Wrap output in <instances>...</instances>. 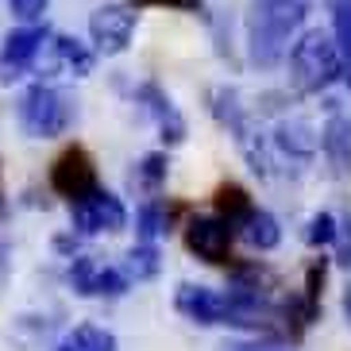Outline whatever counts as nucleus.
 <instances>
[{"label":"nucleus","mask_w":351,"mask_h":351,"mask_svg":"<svg viewBox=\"0 0 351 351\" xmlns=\"http://www.w3.org/2000/svg\"><path fill=\"white\" fill-rule=\"evenodd\" d=\"M305 0H251L247 8V54L258 70H274L289 58L293 35L305 23Z\"/></svg>","instance_id":"1"},{"label":"nucleus","mask_w":351,"mask_h":351,"mask_svg":"<svg viewBox=\"0 0 351 351\" xmlns=\"http://www.w3.org/2000/svg\"><path fill=\"white\" fill-rule=\"evenodd\" d=\"M343 77V51L328 32H305L289 47V82L301 93H320Z\"/></svg>","instance_id":"2"},{"label":"nucleus","mask_w":351,"mask_h":351,"mask_svg":"<svg viewBox=\"0 0 351 351\" xmlns=\"http://www.w3.org/2000/svg\"><path fill=\"white\" fill-rule=\"evenodd\" d=\"M73 120V101L62 89H51V85H35L27 89L20 101V124L27 135L35 139H54L62 135Z\"/></svg>","instance_id":"3"},{"label":"nucleus","mask_w":351,"mask_h":351,"mask_svg":"<svg viewBox=\"0 0 351 351\" xmlns=\"http://www.w3.org/2000/svg\"><path fill=\"white\" fill-rule=\"evenodd\" d=\"M128 224L124 201L108 189H93L89 197L73 201V228L85 232V236H97V232H120Z\"/></svg>","instance_id":"4"},{"label":"nucleus","mask_w":351,"mask_h":351,"mask_svg":"<svg viewBox=\"0 0 351 351\" xmlns=\"http://www.w3.org/2000/svg\"><path fill=\"white\" fill-rule=\"evenodd\" d=\"M135 32V12L128 4H104L89 16V35H93L97 51L101 54H120L128 51Z\"/></svg>","instance_id":"5"},{"label":"nucleus","mask_w":351,"mask_h":351,"mask_svg":"<svg viewBox=\"0 0 351 351\" xmlns=\"http://www.w3.org/2000/svg\"><path fill=\"white\" fill-rule=\"evenodd\" d=\"M186 243L197 258L205 263H224L232 251V224L220 217H197L186 228Z\"/></svg>","instance_id":"6"},{"label":"nucleus","mask_w":351,"mask_h":351,"mask_svg":"<svg viewBox=\"0 0 351 351\" xmlns=\"http://www.w3.org/2000/svg\"><path fill=\"white\" fill-rule=\"evenodd\" d=\"M43 43H47V27H20V32H12L4 39V47H0V82L23 77V70L43 51Z\"/></svg>","instance_id":"7"},{"label":"nucleus","mask_w":351,"mask_h":351,"mask_svg":"<svg viewBox=\"0 0 351 351\" xmlns=\"http://www.w3.org/2000/svg\"><path fill=\"white\" fill-rule=\"evenodd\" d=\"M51 186L62 197H70V201H82V197H89L97 189V174L82 151H66L51 170Z\"/></svg>","instance_id":"8"},{"label":"nucleus","mask_w":351,"mask_h":351,"mask_svg":"<svg viewBox=\"0 0 351 351\" xmlns=\"http://www.w3.org/2000/svg\"><path fill=\"white\" fill-rule=\"evenodd\" d=\"M174 305H178V313H186L197 324H224L228 320L224 293L220 289H208V286H178Z\"/></svg>","instance_id":"9"},{"label":"nucleus","mask_w":351,"mask_h":351,"mask_svg":"<svg viewBox=\"0 0 351 351\" xmlns=\"http://www.w3.org/2000/svg\"><path fill=\"white\" fill-rule=\"evenodd\" d=\"M139 101H143V104H147V112L158 120V128H162V139H166V143H182V139H186V120L178 116V108L170 104V97H166L158 85H151V82L139 85Z\"/></svg>","instance_id":"10"},{"label":"nucleus","mask_w":351,"mask_h":351,"mask_svg":"<svg viewBox=\"0 0 351 351\" xmlns=\"http://www.w3.org/2000/svg\"><path fill=\"white\" fill-rule=\"evenodd\" d=\"M320 147H324V155L332 158V166L343 174L351 166V120L336 116V120L324 128V135H320Z\"/></svg>","instance_id":"11"},{"label":"nucleus","mask_w":351,"mask_h":351,"mask_svg":"<svg viewBox=\"0 0 351 351\" xmlns=\"http://www.w3.org/2000/svg\"><path fill=\"white\" fill-rule=\"evenodd\" d=\"M243 239H247L251 247H258V251H274L282 243V228H278V220L270 217V213L255 208V213L243 220Z\"/></svg>","instance_id":"12"},{"label":"nucleus","mask_w":351,"mask_h":351,"mask_svg":"<svg viewBox=\"0 0 351 351\" xmlns=\"http://www.w3.org/2000/svg\"><path fill=\"white\" fill-rule=\"evenodd\" d=\"M217 208H220V220H228L232 228H243V220L255 213L247 189H239V186H220L217 189Z\"/></svg>","instance_id":"13"},{"label":"nucleus","mask_w":351,"mask_h":351,"mask_svg":"<svg viewBox=\"0 0 351 351\" xmlns=\"http://www.w3.org/2000/svg\"><path fill=\"white\" fill-rule=\"evenodd\" d=\"M66 343H70L73 351H116V336L112 332H104V328H97V324L73 328L70 336H66Z\"/></svg>","instance_id":"14"},{"label":"nucleus","mask_w":351,"mask_h":351,"mask_svg":"<svg viewBox=\"0 0 351 351\" xmlns=\"http://www.w3.org/2000/svg\"><path fill=\"white\" fill-rule=\"evenodd\" d=\"M54 54H58V62H66L73 73H89V70H93V51H89L85 43L70 39V35L54 39Z\"/></svg>","instance_id":"15"},{"label":"nucleus","mask_w":351,"mask_h":351,"mask_svg":"<svg viewBox=\"0 0 351 351\" xmlns=\"http://www.w3.org/2000/svg\"><path fill=\"white\" fill-rule=\"evenodd\" d=\"M158 251H155V243H139V247H132L128 251V274H132L135 282H143V278H155L158 274Z\"/></svg>","instance_id":"16"},{"label":"nucleus","mask_w":351,"mask_h":351,"mask_svg":"<svg viewBox=\"0 0 351 351\" xmlns=\"http://www.w3.org/2000/svg\"><path fill=\"white\" fill-rule=\"evenodd\" d=\"M166 224H170V213H166L162 205H143L139 208V239H143V243H155V239L166 232Z\"/></svg>","instance_id":"17"},{"label":"nucleus","mask_w":351,"mask_h":351,"mask_svg":"<svg viewBox=\"0 0 351 351\" xmlns=\"http://www.w3.org/2000/svg\"><path fill=\"white\" fill-rule=\"evenodd\" d=\"M332 8V32H336V47L351 58V0H328Z\"/></svg>","instance_id":"18"},{"label":"nucleus","mask_w":351,"mask_h":351,"mask_svg":"<svg viewBox=\"0 0 351 351\" xmlns=\"http://www.w3.org/2000/svg\"><path fill=\"white\" fill-rule=\"evenodd\" d=\"M336 232H340V220L332 217V213H317V217L309 220L305 239H309L313 247H336Z\"/></svg>","instance_id":"19"},{"label":"nucleus","mask_w":351,"mask_h":351,"mask_svg":"<svg viewBox=\"0 0 351 351\" xmlns=\"http://www.w3.org/2000/svg\"><path fill=\"white\" fill-rule=\"evenodd\" d=\"M278 143L286 147V151H298V155H313V151H317V139H313V132L305 124H286L278 132Z\"/></svg>","instance_id":"20"},{"label":"nucleus","mask_w":351,"mask_h":351,"mask_svg":"<svg viewBox=\"0 0 351 351\" xmlns=\"http://www.w3.org/2000/svg\"><path fill=\"white\" fill-rule=\"evenodd\" d=\"M97 274H101V267H97L93 258H73V267H70V282H73V289H77V293H93Z\"/></svg>","instance_id":"21"},{"label":"nucleus","mask_w":351,"mask_h":351,"mask_svg":"<svg viewBox=\"0 0 351 351\" xmlns=\"http://www.w3.org/2000/svg\"><path fill=\"white\" fill-rule=\"evenodd\" d=\"M166 166H170V162H166V155H147L143 162H139V182L155 189L158 182L166 178Z\"/></svg>","instance_id":"22"},{"label":"nucleus","mask_w":351,"mask_h":351,"mask_svg":"<svg viewBox=\"0 0 351 351\" xmlns=\"http://www.w3.org/2000/svg\"><path fill=\"white\" fill-rule=\"evenodd\" d=\"M128 289V278L120 274V270H104L101 267V274H97V286H93V293H108V298H120Z\"/></svg>","instance_id":"23"},{"label":"nucleus","mask_w":351,"mask_h":351,"mask_svg":"<svg viewBox=\"0 0 351 351\" xmlns=\"http://www.w3.org/2000/svg\"><path fill=\"white\" fill-rule=\"evenodd\" d=\"M336 258L343 267H351V217L340 220V232H336Z\"/></svg>","instance_id":"24"},{"label":"nucleus","mask_w":351,"mask_h":351,"mask_svg":"<svg viewBox=\"0 0 351 351\" xmlns=\"http://www.w3.org/2000/svg\"><path fill=\"white\" fill-rule=\"evenodd\" d=\"M43 8H47V0H12V12L20 20H35V16H43Z\"/></svg>","instance_id":"25"},{"label":"nucleus","mask_w":351,"mask_h":351,"mask_svg":"<svg viewBox=\"0 0 351 351\" xmlns=\"http://www.w3.org/2000/svg\"><path fill=\"white\" fill-rule=\"evenodd\" d=\"M220 351H289V348H282V343H224Z\"/></svg>","instance_id":"26"},{"label":"nucleus","mask_w":351,"mask_h":351,"mask_svg":"<svg viewBox=\"0 0 351 351\" xmlns=\"http://www.w3.org/2000/svg\"><path fill=\"white\" fill-rule=\"evenodd\" d=\"M139 4H162V8H182V12L197 8V0H139Z\"/></svg>","instance_id":"27"},{"label":"nucleus","mask_w":351,"mask_h":351,"mask_svg":"<svg viewBox=\"0 0 351 351\" xmlns=\"http://www.w3.org/2000/svg\"><path fill=\"white\" fill-rule=\"evenodd\" d=\"M343 317H348V324H351V282H348V289H343Z\"/></svg>","instance_id":"28"},{"label":"nucleus","mask_w":351,"mask_h":351,"mask_svg":"<svg viewBox=\"0 0 351 351\" xmlns=\"http://www.w3.org/2000/svg\"><path fill=\"white\" fill-rule=\"evenodd\" d=\"M54 351H73V348H70V343H66V340H62V343H58V348H54Z\"/></svg>","instance_id":"29"}]
</instances>
